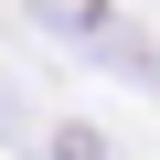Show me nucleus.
I'll list each match as a JSON object with an SVG mask.
<instances>
[{
	"mask_svg": "<svg viewBox=\"0 0 160 160\" xmlns=\"http://www.w3.org/2000/svg\"><path fill=\"white\" fill-rule=\"evenodd\" d=\"M53 11H96V0H53Z\"/></svg>",
	"mask_w": 160,
	"mask_h": 160,
	"instance_id": "f257e3e1",
	"label": "nucleus"
}]
</instances>
